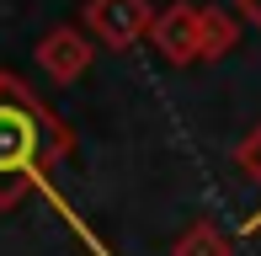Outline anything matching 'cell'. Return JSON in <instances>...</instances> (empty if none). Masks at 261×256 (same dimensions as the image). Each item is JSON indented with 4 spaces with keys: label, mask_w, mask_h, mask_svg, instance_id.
I'll return each instance as SVG.
<instances>
[{
    "label": "cell",
    "mask_w": 261,
    "mask_h": 256,
    "mask_svg": "<svg viewBox=\"0 0 261 256\" xmlns=\"http://www.w3.org/2000/svg\"><path fill=\"white\" fill-rule=\"evenodd\" d=\"M64 155L69 128L48 112V101L32 86L0 69V208H16L32 187H48Z\"/></svg>",
    "instance_id": "obj_1"
},
{
    "label": "cell",
    "mask_w": 261,
    "mask_h": 256,
    "mask_svg": "<svg viewBox=\"0 0 261 256\" xmlns=\"http://www.w3.org/2000/svg\"><path fill=\"white\" fill-rule=\"evenodd\" d=\"M234 6H240V11H245V16H251V21H256V27H261V0H234Z\"/></svg>",
    "instance_id": "obj_8"
},
{
    "label": "cell",
    "mask_w": 261,
    "mask_h": 256,
    "mask_svg": "<svg viewBox=\"0 0 261 256\" xmlns=\"http://www.w3.org/2000/svg\"><path fill=\"white\" fill-rule=\"evenodd\" d=\"M234 166H240L245 182H256V187H261V123L251 128V139H240V149H234Z\"/></svg>",
    "instance_id": "obj_7"
},
{
    "label": "cell",
    "mask_w": 261,
    "mask_h": 256,
    "mask_svg": "<svg viewBox=\"0 0 261 256\" xmlns=\"http://www.w3.org/2000/svg\"><path fill=\"white\" fill-rule=\"evenodd\" d=\"M149 38H155V48H160L165 64L203 59V11H197V6H171L165 16H155Z\"/></svg>",
    "instance_id": "obj_3"
},
{
    "label": "cell",
    "mask_w": 261,
    "mask_h": 256,
    "mask_svg": "<svg viewBox=\"0 0 261 256\" xmlns=\"http://www.w3.org/2000/svg\"><path fill=\"white\" fill-rule=\"evenodd\" d=\"M171 256H229V240H224L213 224H192V229L171 246Z\"/></svg>",
    "instance_id": "obj_5"
},
{
    "label": "cell",
    "mask_w": 261,
    "mask_h": 256,
    "mask_svg": "<svg viewBox=\"0 0 261 256\" xmlns=\"http://www.w3.org/2000/svg\"><path fill=\"white\" fill-rule=\"evenodd\" d=\"M155 27V11H149V0H91L86 6V32L107 48H134L144 32Z\"/></svg>",
    "instance_id": "obj_2"
},
{
    "label": "cell",
    "mask_w": 261,
    "mask_h": 256,
    "mask_svg": "<svg viewBox=\"0 0 261 256\" xmlns=\"http://www.w3.org/2000/svg\"><path fill=\"white\" fill-rule=\"evenodd\" d=\"M38 64L48 69L54 80H75V75H86V64H91V43H86V32L80 27H59L43 38V48H38Z\"/></svg>",
    "instance_id": "obj_4"
},
{
    "label": "cell",
    "mask_w": 261,
    "mask_h": 256,
    "mask_svg": "<svg viewBox=\"0 0 261 256\" xmlns=\"http://www.w3.org/2000/svg\"><path fill=\"white\" fill-rule=\"evenodd\" d=\"M229 43H234V21L224 11H203V59H219Z\"/></svg>",
    "instance_id": "obj_6"
}]
</instances>
